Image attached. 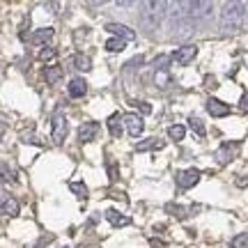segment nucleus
<instances>
[{
    "label": "nucleus",
    "instance_id": "24",
    "mask_svg": "<svg viewBox=\"0 0 248 248\" xmlns=\"http://www.w3.org/2000/svg\"><path fill=\"white\" fill-rule=\"evenodd\" d=\"M232 248H248V232H241V234H237L234 239L230 241Z\"/></svg>",
    "mask_w": 248,
    "mask_h": 248
},
{
    "label": "nucleus",
    "instance_id": "23",
    "mask_svg": "<svg viewBox=\"0 0 248 248\" xmlns=\"http://www.w3.org/2000/svg\"><path fill=\"white\" fill-rule=\"evenodd\" d=\"M0 175H2V179H5V182H12V184L18 179L16 177V170H12L7 163H2V166H0Z\"/></svg>",
    "mask_w": 248,
    "mask_h": 248
},
{
    "label": "nucleus",
    "instance_id": "33",
    "mask_svg": "<svg viewBox=\"0 0 248 248\" xmlns=\"http://www.w3.org/2000/svg\"><path fill=\"white\" fill-rule=\"evenodd\" d=\"M7 198H9V195H5V193H2V191H0V204L5 202V200H7Z\"/></svg>",
    "mask_w": 248,
    "mask_h": 248
},
{
    "label": "nucleus",
    "instance_id": "11",
    "mask_svg": "<svg viewBox=\"0 0 248 248\" xmlns=\"http://www.w3.org/2000/svg\"><path fill=\"white\" fill-rule=\"evenodd\" d=\"M55 30L53 28H39V30H35L32 35H30V42L32 44H48L51 39H53Z\"/></svg>",
    "mask_w": 248,
    "mask_h": 248
},
{
    "label": "nucleus",
    "instance_id": "10",
    "mask_svg": "<svg viewBox=\"0 0 248 248\" xmlns=\"http://www.w3.org/2000/svg\"><path fill=\"white\" fill-rule=\"evenodd\" d=\"M207 113L212 117H225L232 113V108L228 106V104H223V101H218V99H207Z\"/></svg>",
    "mask_w": 248,
    "mask_h": 248
},
{
    "label": "nucleus",
    "instance_id": "5",
    "mask_svg": "<svg viewBox=\"0 0 248 248\" xmlns=\"http://www.w3.org/2000/svg\"><path fill=\"white\" fill-rule=\"evenodd\" d=\"M200 177H202V172H200L198 168L179 170L177 175H175V179H177V186H179V188H193V186L200 182Z\"/></svg>",
    "mask_w": 248,
    "mask_h": 248
},
{
    "label": "nucleus",
    "instance_id": "4",
    "mask_svg": "<svg viewBox=\"0 0 248 248\" xmlns=\"http://www.w3.org/2000/svg\"><path fill=\"white\" fill-rule=\"evenodd\" d=\"M239 150H241V142L239 140H225L221 147L216 150V161H218L221 166H228V163H230V161L239 154Z\"/></svg>",
    "mask_w": 248,
    "mask_h": 248
},
{
    "label": "nucleus",
    "instance_id": "8",
    "mask_svg": "<svg viewBox=\"0 0 248 248\" xmlns=\"http://www.w3.org/2000/svg\"><path fill=\"white\" fill-rule=\"evenodd\" d=\"M106 30L117 39H124V42H133L136 39V32L129 26H122V23H106Z\"/></svg>",
    "mask_w": 248,
    "mask_h": 248
},
{
    "label": "nucleus",
    "instance_id": "7",
    "mask_svg": "<svg viewBox=\"0 0 248 248\" xmlns=\"http://www.w3.org/2000/svg\"><path fill=\"white\" fill-rule=\"evenodd\" d=\"M198 55V46L193 44H186V46H179L177 51L172 53V60L177 62L179 67H186L188 62H193V58Z\"/></svg>",
    "mask_w": 248,
    "mask_h": 248
},
{
    "label": "nucleus",
    "instance_id": "22",
    "mask_svg": "<svg viewBox=\"0 0 248 248\" xmlns=\"http://www.w3.org/2000/svg\"><path fill=\"white\" fill-rule=\"evenodd\" d=\"M69 191H74L80 200H85V198H88V186L83 184V182H69Z\"/></svg>",
    "mask_w": 248,
    "mask_h": 248
},
{
    "label": "nucleus",
    "instance_id": "9",
    "mask_svg": "<svg viewBox=\"0 0 248 248\" xmlns=\"http://www.w3.org/2000/svg\"><path fill=\"white\" fill-rule=\"evenodd\" d=\"M99 136V124L97 122H83L78 126V140L80 142H92Z\"/></svg>",
    "mask_w": 248,
    "mask_h": 248
},
{
    "label": "nucleus",
    "instance_id": "30",
    "mask_svg": "<svg viewBox=\"0 0 248 248\" xmlns=\"http://www.w3.org/2000/svg\"><path fill=\"white\" fill-rule=\"evenodd\" d=\"M239 106H241V110H244V113H248V92H246V94H244V97H241Z\"/></svg>",
    "mask_w": 248,
    "mask_h": 248
},
{
    "label": "nucleus",
    "instance_id": "21",
    "mask_svg": "<svg viewBox=\"0 0 248 248\" xmlns=\"http://www.w3.org/2000/svg\"><path fill=\"white\" fill-rule=\"evenodd\" d=\"M124 46H126V42H124V39L113 37V39H108V42H106V51H110V53H120V51H124Z\"/></svg>",
    "mask_w": 248,
    "mask_h": 248
},
{
    "label": "nucleus",
    "instance_id": "34",
    "mask_svg": "<svg viewBox=\"0 0 248 248\" xmlns=\"http://www.w3.org/2000/svg\"><path fill=\"white\" fill-rule=\"evenodd\" d=\"M0 131H2V124H0Z\"/></svg>",
    "mask_w": 248,
    "mask_h": 248
},
{
    "label": "nucleus",
    "instance_id": "16",
    "mask_svg": "<svg viewBox=\"0 0 248 248\" xmlns=\"http://www.w3.org/2000/svg\"><path fill=\"white\" fill-rule=\"evenodd\" d=\"M71 64L76 67L78 71H88L90 67H92V62H90L88 55H83V53H76L74 58H71Z\"/></svg>",
    "mask_w": 248,
    "mask_h": 248
},
{
    "label": "nucleus",
    "instance_id": "6",
    "mask_svg": "<svg viewBox=\"0 0 248 248\" xmlns=\"http://www.w3.org/2000/svg\"><path fill=\"white\" fill-rule=\"evenodd\" d=\"M122 124L124 129L129 131V136H133V138H138L142 133V126H145V122H142L140 115H133V113H124L122 115Z\"/></svg>",
    "mask_w": 248,
    "mask_h": 248
},
{
    "label": "nucleus",
    "instance_id": "3",
    "mask_svg": "<svg viewBox=\"0 0 248 248\" xmlns=\"http://www.w3.org/2000/svg\"><path fill=\"white\" fill-rule=\"evenodd\" d=\"M67 133H69L67 117L62 115V113H55L53 120H51V140H53L55 145H62L64 138H67Z\"/></svg>",
    "mask_w": 248,
    "mask_h": 248
},
{
    "label": "nucleus",
    "instance_id": "20",
    "mask_svg": "<svg viewBox=\"0 0 248 248\" xmlns=\"http://www.w3.org/2000/svg\"><path fill=\"white\" fill-rule=\"evenodd\" d=\"M188 126L195 131V136H200L202 138L204 133H207V129H204V122L200 120V117H188Z\"/></svg>",
    "mask_w": 248,
    "mask_h": 248
},
{
    "label": "nucleus",
    "instance_id": "1",
    "mask_svg": "<svg viewBox=\"0 0 248 248\" xmlns=\"http://www.w3.org/2000/svg\"><path fill=\"white\" fill-rule=\"evenodd\" d=\"M246 18V2H225L221 12V32L234 35L239 32Z\"/></svg>",
    "mask_w": 248,
    "mask_h": 248
},
{
    "label": "nucleus",
    "instance_id": "17",
    "mask_svg": "<svg viewBox=\"0 0 248 248\" xmlns=\"http://www.w3.org/2000/svg\"><path fill=\"white\" fill-rule=\"evenodd\" d=\"M0 214H5V216H16L18 214V202L14 198H7L5 202L0 204Z\"/></svg>",
    "mask_w": 248,
    "mask_h": 248
},
{
    "label": "nucleus",
    "instance_id": "14",
    "mask_svg": "<svg viewBox=\"0 0 248 248\" xmlns=\"http://www.w3.org/2000/svg\"><path fill=\"white\" fill-rule=\"evenodd\" d=\"M44 78L48 85H58L62 80V69L58 67V64H51V67H46L44 69Z\"/></svg>",
    "mask_w": 248,
    "mask_h": 248
},
{
    "label": "nucleus",
    "instance_id": "12",
    "mask_svg": "<svg viewBox=\"0 0 248 248\" xmlns=\"http://www.w3.org/2000/svg\"><path fill=\"white\" fill-rule=\"evenodd\" d=\"M88 94V83L83 78H71L69 80V97L74 99H80Z\"/></svg>",
    "mask_w": 248,
    "mask_h": 248
},
{
    "label": "nucleus",
    "instance_id": "32",
    "mask_svg": "<svg viewBox=\"0 0 248 248\" xmlns=\"http://www.w3.org/2000/svg\"><path fill=\"white\" fill-rule=\"evenodd\" d=\"M152 246H154V248H166V241H159V239H152Z\"/></svg>",
    "mask_w": 248,
    "mask_h": 248
},
{
    "label": "nucleus",
    "instance_id": "27",
    "mask_svg": "<svg viewBox=\"0 0 248 248\" xmlns=\"http://www.w3.org/2000/svg\"><path fill=\"white\" fill-rule=\"evenodd\" d=\"M131 104L138 108V110H140L142 115H150V113H152V106L147 104V101H140V99H136V101H131Z\"/></svg>",
    "mask_w": 248,
    "mask_h": 248
},
{
    "label": "nucleus",
    "instance_id": "29",
    "mask_svg": "<svg viewBox=\"0 0 248 248\" xmlns=\"http://www.w3.org/2000/svg\"><path fill=\"white\" fill-rule=\"evenodd\" d=\"M168 62H170L168 55H161V58H156V60H154V67L163 71V69H166V64H168Z\"/></svg>",
    "mask_w": 248,
    "mask_h": 248
},
{
    "label": "nucleus",
    "instance_id": "28",
    "mask_svg": "<svg viewBox=\"0 0 248 248\" xmlns=\"http://www.w3.org/2000/svg\"><path fill=\"white\" fill-rule=\"evenodd\" d=\"M106 163H108V179H110V182H115L117 179V163L113 159H108Z\"/></svg>",
    "mask_w": 248,
    "mask_h": 248
},
{
    "label": "nucleus",
    "instance_id": "26",
    "mask_svg": "<svg viewBox=\"0 0 248 248\" xmlns=\"http://www.w3.org/2000/svg\"><path fill=\"white\" fill-rule=\"evenodd\" d=\"M166 212H172V216H177V218H186V209L179 204H166Z\"/></svg>",
    "mask_w": 248,
    "mask_h": 248
},
{
    "label": "nucleus",
    "instance_id": "25",
    "mask_svg": "<svg viewBox=\"0 0 248 248\" xmlns=\"http://www.w3.org/2000/svg\"><path fill=\"white\" fill-rule=\"evenodd\" d=\"M55 58H58V48H53V46H48V48H44V51L39 53V60H44V62L55 60Z\"/></svg>",
    "mask_w": 248,
    "mask_h": 248
},
{
    "label": "nucleus",
    "instance_id": "31",
    "mask_svg": "<svg viewBox=\"0 0 248 248\" xmlns=\"http://www.w3.org/2000/svg\"><path fill=\"white\" fill-rule=\"evenodd\" d=\"M23 142H35V145H42V140L37 136H23Z\"/></svg>",
    "mask_w": 248,
    "mask_h": 248
},
{
    "label": "nucleus",
    "instance_id": "2",
    "mask_svg": "<svg viewBox=\"0 0 248 248\" xmlns=\"http://www.w3.org/2000/svg\"><path fill=\"white\" fill-rule=\"evenodd\" d=\"M170 5L168 2H142V14H140V26L147 32H154L163 21V14Z\"/></svg>",
    "mask_w": 248,
    "mask_h": 248
},
{
    "label": "nucleus",
    "instance_id": "13",
    "mask_svg": "<svg viewBox=\"0 0 248 248\" xmlns=\"http://www.w3.org/2000/svg\"><path fill=\"white\" fill-rule=\"evenodd\" d=\"M106 221L110 223V225H115V228H122V225H129L131 218L124 216V214H120L117 209H106Z\"/></svg>",
    "mask_w": 248,
    "mask_h": 248
},
{
    "label": "nucleus",
    "instance_id": "18",
    "mask_svg": "<svg viewBox=\"0 0 248 248\" xmlns=\"http://www.w3.org/2000/svg\"><path fill=\"white\" fill-rule=\"evenodd\" d=\"M120 124H122V115H120V113H113V115L108 117V129H110L113 136H120V133H122V126H120Z\"/></svg>",
    "mask_w": 248,
    "mask_h": 248
},
{
    "label": "nucleus",
    "instance_id": "15",
    "mask_svg": "<svg viewBox=\"0 0 248 248\" xmlns=\"http://www.w3.org/2000/svg\"><path fill=\"white\" fill-rule=\"evenodd\" d=\"M163 145H166V142L159 140V138H147L145 142H138V145H136V150H138V152H145V150H163Z\"/></svg>",
    "mask_w": 248,
    "mask_h": 248
},
{
    "label": "nucleus",
    "instance_id": "19",
    "mask_svg": "<svg viewBox=\"0 0 248 248\" xmlns=\"http://www.w3.org/2000/svg\"><path fill=\"white\" fill-rule=\"evenodd\" d=\"M168 136L170 138H172V140H184V136H186V126L184 124H172V126H170L168 129Z\"/></svg>",
    "mask_w": 248,
    "mask_h": 248
}]
</instances>
